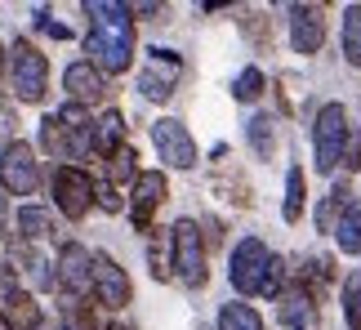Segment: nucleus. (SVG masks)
<instances>
[{"instance_id": "nucleus-36", "label": "nucleus", "mask_w": 361, "mask_h": 330, "mask_svg": "<svg viewBox=\"0 0 361 330\" xmlns=\"http://www.w3.org/2000/svg\"><path fill=\"white\" fill-rule=\"evenodd\" d=\"M107 330H125V326H107Z\"/></svg>"}, {"instance_id": "nucleus-8", "label": "nucleus", "mask_w": 361, "mask_h": 330, "mask_svg": "<svg viewBox=\"0 0 361 330\" xmlns=\"http://www.w3.org/2000/svg\"><path fill=\"white\" fill-rule=\"evenodd\" d=\"M152 143H157L161 161L174 165V170H192V165H197V143H192V134H188L183 121L161 116L157 126H152Z\"/></svg>"}, {"instance_id": "nucleus-35", "label": "nucleus", "mask_w": 361, "mask_h": 330, "mask_svg": "<svg viewBox=\"0 0 361 330\" xmlns=\"http://www.w3.org/2000/svg\"><path fill=\"white\" fill-rule=\"evenodd\" d=\"M0 67H5V49H0Z\"/></svg>"}, {"instance_id": "nucleus-22", "label": "nucleus", "mask_w": 361, "mask_h": 330, "mask_svg": "<svg viewBox=\"0 0 361 330\" xmlns=\"http://www.w3.org/2000/svg\"><path fill=\"white\" fill-rule=\"evenodd\" d=\"M219 330H263V317L250 304H224V312H219Z\"/></svg>"}, {"instance_id": "nucleus-11", "label": "nucleus", "mask_w": 361, "mask_h": 330, "mask_svg": "<svg viewBox=\"0 0 361 330\" xmlns=\"http://www.w3.org/2000/svg\"><path fill=\"white\" fill-rule=\"evenodd\" d=\"M59 286L76 299L94 291V255L80 241H67L59 250Z\"/></svg>"}, {"instance_id": "nucleus-34", "label": "nucleus", "mask_w": 361, "mask_h": 330, "mask_svg": "<svg viewBox=\"0 0 361 330\" xmlns=\"http://www.w3.org/2000/svg\"><path fill=\"white\" fill-rule=\"evenodd\" d=\"M0 237H5V201H0Z\"/></svg>"}, {"instance_id": "nucleus-27", "label": "nucleus", "mask_w": 361, "mask_h": 330, "mask_svg": "<svg viewBox=\"0 0 361 330\" xmlns=\"http://www.w3.org/2000/svg\"><path fill=\"white\" fill-rule=\"evenodd\" d=\"M232 94H237L241 103H255L263 94V72H259V67H245V72L237 76V85H232Z\"/></svg>"}, {"instance_id": "nucleus-29", "label": "nucleus", "mask_w": 361, "mask_h": 330, "mask_svg": "<svg viewBox=\"0 0 361 330\" xmlns=\"http://www.w3.org/2000/svg\"><path fill=\"white\" fill-rule=\"evenodd\" d=\"M94 201H99L107 214H116V210H121V197H116V188H112V183H94Z\"/></svg>"}, {"instance_id": "nucleus-1", "label": "nucleus", "mask_w": 361, "mask_h": 330, "mask_svg": "<svg viewBox=\"0 0 361 330\" xmlns=\"http://www.w3.org/2000/svg\"><path fill=\"white\" fill-rule=\"evenodd\" d=\"M85 13H94V27L85 36L90 45V63L99 72H125L134 63V18L130 5H116V0H85Z\"/></svg>"}, {"instance_id": "nucleus-17", "label": "nucleus", "mask_w": 361, "mask_h": 330, "mask_svg": "<svg viewBox=\"0 0 361 330\" xmlns=\"http://www.w3.org/2000/svg\"><path fill=\"white\" fill-rule=\"evenodd\" d=\"M281 322L290 330H317V299L308 291H290L281 295Z\"/></svg>"}, {"instance_id": "nucleus-13", "label": "nucleus", "mask_w": 361, "mask_h": 330, "mask_svg": "<svg viewBox=\"0 0 361 330\" xmlns=\"http://www.w3.org/2000/svg\"><path fill=\"white\" fill-rule=\"evenodd\" d=\"M290 45H295V54H317L326 45L322 5H295L290 9Z\"/></svg>"}, {"instance_id": "nucleus-4", "label": "nucleus", "mask_w": 361, "mask_h": 330, "mask_svg": "<svg viewBox=\"0 0 361 330\" xmlns=\"http://www.w3.org/2000/svg\"><path fill=\"white\" fill-rule=\"evenodd\" d=\"M170 237H174V272H178V281L192 286V291H201L205 286V245H201L197 219H178Z\"/></svg>"}, {"instance_id": "nucleus-20", "label": "nucleus", "mask_w": 361, "mask_h": 330, "mask_svg": "<svg viewBox=\"0 0 361 330\" xmlns=\"http://www.w3.org/2000/svg\"><path fill=\"white\" fill-rule=\"evenodd\" d=\"M303 201H308V178H303V170L295 165V170L286 174V224H299L303 219Z\"/></svg>"}, {"instance_id": "nucleus-9", "label": "nucleus", "mask_w": 361, "mask_h": 330, "mask_svg": "<svg viewBox=\"0 0 361 330\" xmlns=\"http://www.w3.org/2000/svg\"><path fill=\"white\" fill-rule=\"evenodd\" d=\"M178 72H183V63H178L174 49H152L147 67L138 72V90H143V99L165 103L174 94V85H178Z\"/></svg>"}, {"instance_id": "nucleus-6", "label": "nucleus", "mask_w": 361, "mask_h": 330, "mask_svg": "<svg viewBox=\"0 0 361 330\" xmlns=\"http://www.w3.org/2000/svg\"><path fill=\"white\" fill-rule=\"evenodd\" d=\"M0 188H5L9 197H32L40 188V165H36L32 147L23 139L5 143V152H0Z\"/></svg>"}, {"instance_id": "nucleus-3", "label": "nucleus", "mask_w": 361, "mask_h": 330, "mask_svg": "<svg viewBox=\"0 0 361 330\" xmlns=\"http://www.w3.org/2000/svg\"><path fill=\"white\" fill-rule=\"evenodd\" d=\"M348 112L339 103H326L317 112V126H312V139H317V170L322 174H335V165L343 161V147H348Z\"/></svg>"}, {"instance_id": "nucleus-10", "label": "nucleus", "mask_w": 361, "mask_h": 330, "mask_svg": "<svg viewBox=\"0 0 361 330\" xmlns=\"http://www.w3.org/2000/svg\"><path fill=\"white\" fill-rule=\"evenodd\" d=\"M170 197V183H165V174L161 170H143L134 178V197H130V219H134V228L138 232H147L152 228V214L161 210V201Z\"/></svg>"}, {"instance_id": "nucleus-31", "label": "nucleus", "mask_w": 361, "mask_h": 330, "mask_svg": "<svg viewBox=\"0 0 361 330\" xmlns=\"http://www.w3.org/2000/svg\"><path fill=\"white\" fill-rule=\"evenodd\" d=\"M281 277H286V264H281V259H272L268 281H263V295H281Z\"/></svg>"}, {"instance_id": "nucleus-18", "label": "nucleus", "mask_w": 361, "mask_h": 330, "mask_svg": "<svg viewBox=\"0 0 361 330\" xmlns=\"http://www.w3.org/2000/svg\"><path fill=\"white\" fill-rule=\"evenodd\" d=\"M121 147H125V116L121 112H107L99 126H94V152L112 161Z\"/></svg>"}, {"instance_id": "nucleus-19", "label": "nucleus", "mask_w": 361, "mask_h": 330, "mask_svg": "<svg viewBox=\"0 0 361 330\" xmlns=\"http://www.w3.org/2000/svg\"><path fill=\"white\" fill-rule=\"evenodd\" d=\"M348 205H353L348 183H335V188H330V197L322 201V210H317V228H322V232H335V228H339V219L348 214Z\"/></svg>"}, {"instance_id": "nucleus-2", "label": "nucleus", "mask_w": 361, "mask_h": 330, "mask_svg": "<svg viewBox=\"0 0 361 330\" xmlns=\"http://www.w3.org/2000/svg\"><path fill=\"white\" fill-rule=\"evenodd\" d=\"M9 76H13V94L23 103H40L49 90V63L32 40H13L9 49Z\"/></svg>"}, {"instance_id": "nucleus-5", "label": "nucleus", "mask_w": 361, "mask_h": 330, "mask_svg": "<svg viewBox=\"0 0 361 330\" xmlns=\"http://www.w3.org/2000/svg\"><path fill=\"white\" fill-rule=\"evenodd\" d=\"M268 268H272V255L259 237H245L237 250H232V268L228 277L241 295H263V281H268Z\"/></svg>"}, {"instance_id": "nucleus-21", "label": "nucleus", "mask_w": 361, "mask_h": 330, "mask_svg": "<svg viewBox=\"0 0 361 330\" xmlns=\"http://www.w3.org/2000/svg\"><path fill=\"white\" fill-rule=\"evenodd\" d=\"M335 237H339V250H343V255H361V201L348 205V214L339 219Z\"/></svg>"}, {"instance_id": "nucleus-25", "label": "nucleus", "mask_w": 361, "mask_h": 330, "mask_svg": "<svg viewBox=\"0 0 361 330\" xmlns=\"http://www.w3.org/2000/svg\"><path fill=\"white\" fill-rule=\"evenodd\" d=\"M134 161H138V157H134V147H121V152H116L112 161H107V183H112V188H121L125 178H138L143 170H138Z\"/></svg>"}, {"instance_id": "nucleus-7", "label": "nucleus", "mask_w": 361, "mask_h": 330, "mask_svg": "<svg viewBox=\"0 0 361 330\" xmlns=\"http://www.w3.org/2000/svg\"><path fill=\"white\" fill-rule=\"evenodd\" d=\"M54 201H59V210L72 219H85L90 205H94V178L85 170H76V165H59L54 170Z\"/></svg>"}, {"instance_id": "nucleus-32", "label": "nucleus", "mask_w": 361, "mask_h": 330, "mask_svg": "<svg viewBox=\"0 0 361 330\" xmlns=\"http://www.w3.org/2000/svg\"><path fill=\"white\" fill-rule=\"evenodd\" d=\"M147 259H152V277H157V281H165V277H170V268H165L161 250H147Z\"/></svg>"}, {"instance_id": "nucleus-14", "label": "nucleus", "mask_w": 361, "mask_h": 330, "mask_svg": "<svg viewBox=\"0 0 361 330\" xmlns=\"http://www.w3.org/2000/svg\"><path fill=\"white\" fill-rule=\"evenodd\" d=\"M63 85H67V94H72L76 107H94V103L107 99V76L94 63H72L63 72Z\"/></svg>"}, {"instance_id": "nucleus-16", "label": "nucleus", "mask_w": 361, "mask_h": 330, "mask_svg": "<svg viewBox=\"0 0 361 330\" xmlns=\"http://www.w3.org/2000/svg\"><path fill=\"white\" fill-rule=\"evenodd\" d=\"M9 264L27 272V281L36 286V291H54V281H59V272H49V259L36 250V245H13L9 250Z\"/></svg>"}, {"instance_id": "nucleus-12", "label": "nucleus", "mask_w": 361, "mask_h": 330, "mask_svg": "<svg viewBox=\"0 0 361 330\" xmlns=\"http://www.w3.org/2000/svg\"><path fill=\"white\" fill-rule=\"evenodd\" d=\"M94 299H99L103 308H125L130 304V277H125V268L103 250L94 255Z\"/></svg>"}, {"instance_id": "nucleus-30", "label": "nucleus", "mask_w": 361, "mask_h": 330, "mask_svg": "<svg viewBox=\"0 0 361 330\" xmlns=\"http://www.w3.org/2000/svg\"><path fill=\"white\" fill-rule=\"evenodd\" d=\"M343 165H348V170H361V130L348 134V147H343Z\"/></svg>"}, {"instance_id": "nucleus-33", "label": "nucleus", "mask_w": 361, "mask_h": 330, "mask_svg": "<svg viewBox=\"0 0 361 330\" xmlns=\"http://www.w3.org/2000/svg\"><path fill=\"white\" fill-rule=\"evenodd\" d=\"M40 27H45V32H49L54 40H67V27H63V23H49L45 13H40Z\"/></svg>"}, {"instance_id": "nucleus-26", "label": "nucleus", "mask_w": 361, "mask_h": 330, "mask_svg": "<svg viewBox=\"0 0 361 330\" xmlns=\"http://www.w3.org/2000/svg\"><path fill=\"white\" fill-rule=\"evenodd\" d=\"M343 317H348V330H361V268L343 281Z\"/></svg>"}, {"instance_id": "nucleus-28", "label": "nucleus", "mask_w": 361, "mask_h": 330, "mask_svg": "<svg viewBox=\"0 0 361 330\" xmlns=\"http://www.w3.org/2000/svg\"><path fill=\"white\" fill-rule=\"evenodd\" d=\"M250 147H255L259 157H272V116L250 121Z\"/></svg>"}, {"instance_id": "nucleus-15", "label": "nucleus", "mask_w": 361, "mask_h": 330, "mask_svg": "<svg viewBox=\"0 0 361 330\" xmlns=\"http://www.w3.org/2000/svg\"><path fill=\"white\" fill-rule=\"evenodd\" d=\"M0 317H5L9 330H36L40 326V304L18 286H5L0 291Z\"/></svg>"}, {"instance_id": "nucleus-24", "label": "nucleus", "mask_w": 361, "mask_h": 330, "mask_svg": "<svg viewBox=\"0 0 361 330\" xmlns=\"http://www.w3.org/2000/svg\"><path fill=\"white\" fill-rule=\"evenodd\" d=\"M18 232L27 241H40L49 232V210H40V205H23V210H18Z\"/></svg>"}, {"instance_id": "nucleus-23", "label": "nucleus", "mask_w": 361, "mask_h": 330, "mask_svg": "<svg viewBox=\"0 0 361 330\" xmlns=\"http://www.w3.org/2000/svg\"><path fill=\"white\" fill-rule=\"evenodd\" d=\"M343 59L361 67V5H348L343 13Z\"/></svg>"}]
</instances>
